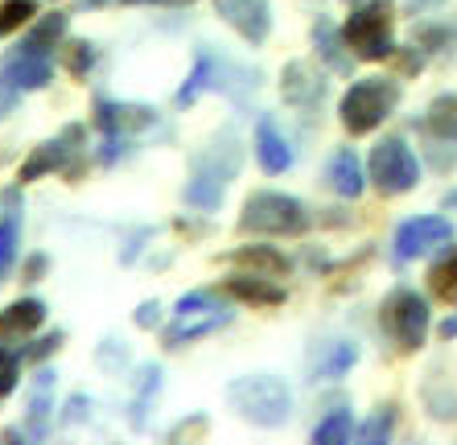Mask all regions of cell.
Listing matches in <instances>:
<instances>
[{
	"label": "cell",
	"mask_w": 457,
	"mask_h": 445,
	"mask_svg": "<svg viewBox=\"0 0 457 445\" xmlns=\"http://www.w3.org/2000/svg\"><path fill=\"white\" fill-rule=\"evenodd\" d=\"M66 33V17L62 13H46L42 21L29 29V38H25V50H37V54H50L54 46H58V38Z\"/></svg>",
	"instance_id": "24"
},
{
	"label": "cell",
	"mask_w": 457,
	"mask_h": 445,
	"mask_svg": "<svg viewBox=\"0 0 457 445\" xmlns=\"http://www.w3.org/2000/svg\"><path fill=\"white\" fill-rule=\"evenodd\" d=\"M157 392H161V367L149 363V367H140L137 400H132V429H145V408L157 400Z\"/></svg>",
	"instance_id": "25"
},
{
	"label": "cell",
	"mask_w": 457,
	"mask_h": 445,
	"mask_svg": "<svg viewBox=\"0 0 457 445\" xmlns=\"http://www.w3.org/2000/svg\"><path fill=\"white\" fill-rule=\"evenodd\" d=\"M62 63H66V71H71V79H87L91 66H96V46L91 42H71L62 50Z\"/></svg>",
	"instance_id": "30"
},
{
	"label": "cell",
	"mask_w": 457,
	"mask_h": 445,
	"mask_svg": "<svg viewBox=\"0 0 457 445\" xmlns=\"http://www.w3.org/2000/svg\"><path fill=\"white\" fill-rule=\"evenodd\" d=\"M436 4H445V0H404V9L412 13V17H416V13H428V9H436Z\"/></svg>",
	"instance_id": "36"
},
{
	"label": "cell",
	"mask_w": 457,
	"mask_h": 445,
	"mask_svg": "<svg viewBox=\"0 0 457 445\" xmlns=\"http://www.w3.org/2000/svg\"><path fill=\"white\" fill-rule=\"evenodd\" d=\"M445 202H449V206H457V190H453V194H449V198H445Z\"/></svg>",
	"instance_id": "40"
},
{
	"label": "cell",
	"mask_w": 457,
	"mask_h": 445,
	"mask_svg": "<svg viewBox=\"0 0 457 445\" xmlns=\"http://www.w3.org/2000/svg\"><path fill=\"white\" fill-rule=\"evenodd\" d=\"M383 330L395 339L400 350H416L425 347V334H428V301L416 289H395L379 309Z\"/></svg>",
	"instance_id": "7"
},
{
	"label": "cell",
	"mask_w": 457,
	"mask_h": 445,
	"mask_svg": "<svg viewBox=\"0 0 457 445\" xmlns=\"http://www.w3.org/2000/svg\"><path fill=\"white\" fill-rule=\"evenodd\" d=\"M96 124L104 128V137H124V132H145L157 124V112L145 104H112V99H96Z\"/></svg>",
	"instance_id": "11"
},
{
	"label": "cell",
	"mask_w": 457,
	"mask_h": 445,
	"mask_svg": "<svg viewBox=\"0 0 457 445\" xmlns=\"http://www.w3.org/2000/svg\"><path fill=\"white\" fill-rule=\"evenodd\" d=\"M395 104H400V83H392V79H359V83L346 87V96L338 104L342 128L351 137H367L392 116Z\"/></svg>",
	"instance_id": "2"
},
{
	"label": "cell",
	"mask_w": 457,
	"mask_h": 445,
	"mask_svg": "<svg viewBox=\"0 0 457 445\" xmlns=\"http://www.w3.org/2000/svg\"><path fill=\"white\" fill-rule=\"evenodd\" d=\"M50 388H54V371H37L33 396H29V433L33 437H46V429H50Z\"/></svg>",
	"instance_id": "20"
},
{
	"label": "cell",
	"mask_w": 457,
	"mask_h": 445,
	"mask_svg": "<svg viewBox=\"0 0 457 445\" xmlns=\"http://www.w3.org/2000/svg\"><path fill=\"white\" fill-rule=\"evenodd\" d=\"M214 13H219L244 42H252V46L268 42V29H272L268 0H214Z\"/></svg>",
	"instance_id": "10"
},
{
	"label": "cell",
	"mask_w": 457,
	"mask_h": 445,
	"mask_svg": "<svg viewBox=\"0 0 457 445\" xmlns=\"http://www.w3.org/2000/svg\"><path fill=\"white\" fill-rule=\"evenodd\" d=\"M371 181L387 198L408 194L420 181V161H416V153L400 137H387L371 148Z\"/></svg>",
	"instance_id": "8"
},
{
	"label": "cell",
	"mask_w": 457,
	"mask_h": 445,
	"mask_svg": "<svg viewBox=\"0 0 457 445\" xmlns=\"http://www.w3.org/2000/svg\"><path fill=\"white\" fill-rule=\"evenodd\" d=\"M346 50H354V58L362 63H383L395 54V38H392V4L387 0H367L362 9H354L346 17Z\"/></svg>",
	"instance_id": "4"
},
{
	"label": "cell",
	"mask_w": 457,
	"mask_h": 445,
	"mask_svg": "<svg viewBox=\"0 0 457 445\" xmlns=\"http://www.w3.org/2000/svg\"><path fill=\"white\" fill-rule=\"evenodd\" d=\"M17 186H12L9 194H4V219H0V276L12 268V260H17V239H21V206H17Z\"/></svg>",
	"instance_id": "19"
},
{
	"label": "cell",
	"mask_w": 457,
	"mask_h": 445,
	"mask_svg": "<svg viewBox=\"0 0 457 445\" xmlns=\"http://www.w3.org/2000/svg\"><path fill=\"white\" fill-rule=\"evenodd\" d=\"M359 363V347L354 342H326L313 359V380H342L346 371Z\"/></svg>",
	"instance_id": "18"
},
{
	"label": "cell",
	"mask_w": 457,
	"mask_h": 445,
	"mask_svg": "<svg viewBox=\"0 0 457 445\" xmlns=\"http://www.w3.org/2000/svg\"><path fill=\"white\" fill-rule=\"evenodd\" d=\"M157 322H161V306H157V301H145V306L137 309V326L140 330H153Z\"/></svg>",
	"instance_id": "33"
},
{
	"label": "cell",
	"mask_w": 457,
	"mask_h": 445,
	"mask_svg": "<svg viewBox=\"0 0 457 445\" xmlns=\"http://www.w3.org/2000/svg\"><path fill=\"white\" fill-rule=\"evenodd\" d=\"M181 198L190 202V206H198V211H219V206H223V178L198 170V178L186 181Z\"/></svg>",
	"instance_id": "21"
},
{
	"label": "cell",
	"mask_w": 457,
	"mask_h": 445,
	"mask_svg": "<svg viewBox=\"0 0 457 445\" xmlns=\"http://www.w3.org/2000/svg\"><path fill=\"white\" fill-rule=\"evenodd\" d=\"M428 289H433V297H441L445 306H457V248H449V252L428 268Z\"/></svg>",
	"instance_id": "22"
},
{
	"label": "cell",
	"mask_w": 457,
	"mask_h": 445,
	"mask_svg": "<svg viewBox=\"0 0 457 445\" xmlns=\"http://www.w3.org/2000/svg\"><path fill=\"white\" fill-rule=\"evenodd\" d=\"M33 17H37V4H33V0H4V4H0V33L21 29Z\"/></svg>",
	"instance_id": "29"
},
{
	"label": "cell",
	"mask_w": 457,
	"mask_h": 445,
	"mask_svg": "<svg viewBox=\"0 0 457 445\" xmlns=\"http://www.w3.org/2000/svg\"><path fill=\"white\" fill-rule=\"evenodd\" d=\"M9 363H12V355H9V350H4V347H0V371L9 367Z\"/></svg>",
	"instance_id": "39"
},
{
	"label": "cell",
	"mask_w": 457,
	"mask_h": 445,
	"mask_svg": "<svg viewBox=\"0 0 457 445\" xmlns=\"http://www.w3.org/2000/svg\"><path fill=\"white\" fill-rule=\"evenodd\" d=\"M87 413H91V400H83V396H75V400L66 404V421H83Z\"/></svg>",
	"instance_id": "35"
},
{
	"label": "cell",
	"mask_w": 457,
	"mask_h": 445,
	"mask_svg": "<svg viewBox=\"0 0 457 445\" xmlns=\"http://www.w3.org/2000/svg\"><path fill=\"white\" fill-rule=\"evenodd\" d=\"M46 322V306L37 297H21V301H12L9 309H0V339H25L33 330Z\"/></svg>",
	"instance_id": "15"
},
{
	"label": "cell",
	"mask_w": 457,
	"mask_h": 445,
	"mask_svg": "<svg viewBox=\"0 0 457 445\" xmlns=\"http://www.w3.org/2000/svg\"><path fill=\"white\" fill-rule=\"evenodd\" d=\"M392 424H395V413H392V408H379V413H375L371 416V421H367V424H362V441H387V437H392Z\"/></svg>",
	"instance_id": "31"
},
{
	"label": "cell",
	"mask_w": 457,
	"mask_h": 445,
	"mask_svg": "<svg viewBox=\"0 0 457 445\" xmlns=\"http://www.w3.org/2000/svg\"><path fill=\"white\" fill-rule=\"evenodd\" d=\"M280 96H285V104L301 107V112H313V107L321 104V96H326V83L309 71V63H288L285 66V83H280Z\"/></svg>",
	"instance_id": "14"
},
{
	"label": "cell",
	"mask_w": 457,
	"mask_h": 445,
	"mask_svg": "<svg viewBox=\"0 0 457 445\" xmlns=\"http://www.w3.org/2000/svg\"><path fill=\"white\" fill-rule=\"evenodd\" d=\"M214 74H219V71H214V58H211L206 50H198V63H194V74L186 79V87L178 91V107H190L194 99H198V96L206 91V87H211Z\"/></svg>",
	"instance_id": "26"
},
{
	"label": "cell",
	"mask_w": 457,
	"mask_h": 445,
	"mask_svg": "<svg viewBox=\"0 0 457 445\" xmlns=\"http://www.w3.org/2000/svg\"><path fill=\"white\" fill-rule=\"evenodd\" d=\"M62 339H66L62 330H54L50 339H42V342H33V347H29V350H25V359H46V355H50V350H58V347H62Z\"/></svg>",
	"instance_id": "32"
},
{
	"label": "cell",
	"mask_w": 457,
	"mask_h": 445,
	"mask_svg": "<svg viewBox=\"0 0 457 445\" xmlns=\"http://www.w3.org/2000/svg\"><path fill=\"white\" fill-rule=\"evenodd\" d=\"M313 42H318V54L334 66V71H351V58L342 54L346 38L338 42V33H334V25H330V21H318V25H313Z\"/></svg>",
	"instance_id": "27"
},
{
	"label": "cell",
	"mask_w": 457,
	"mask_h": 445,
	"mask_svg": "<svg viewBox=\"0 0 457 445\" xmlns=\"http://www.w3.org/2000/svg\"><path fill=\"white\" fill-rule=\"evenodd\" d=\"M83 124H66L62 137L54 140H42V145L29 153V161H25L21 170H17V186H25V181H37L46 178V173L62 170L66 178L75 181L79 173H83Z\"/></svg>",
	"instance_id": "5"
},
{
	"label": "cell",
	"mask_w": 457,
	"mask_h": 445,
	"mask_svg": "<svg viewBox=\"0 0 457 445\" xmlns=\"http://www.w3.org/2000/svg\"><path fill=\"white\" fill-rule=\"evenodd\" d=\"M104 4H128V0H79V9H104Z\"/></svg>",
	"instance_id": "38"
},
{
	"label": "cell",
	"mask_w": 457,
	"mask_h": 445,
	"mask_svg": "<svg viewBox=\"0 0 457 445\" xmlns=\"http://www.w3.org/2000/svg\"><path fill=\"white\" fill-rule=\"evenodd\" d=\"M235 268H244V273H264V276H285L288 273V260L277 252V248H264V244H252V248H235L227 256Z\"/></svg>",
	"instance_id": "17"
},
{
	"label": "cell",
	"mask_w": 457,
	"mask_h": 445,
	"mask_svg": "<svg viewBox=\"0 0 457 445\" xmlns=\"http://www.w3.org/2000/svg\"><path fill=\"white\" fill-rule=\"evenodd\" d=\"M223 293H231L235 301L244 306H260V309H272L285 301V289L277 285V276H264V273H235L223 281Z\"/></svg>",
	"instance_id": "12"
},
{
	"label": "cell",
	"mask_w": 457,
	"mask_h": 445,
	"mask_svg": "<svg viewBox=\"0 0 457 445\" xmlns=\"http://www.w3.org/2000/svg\"><path fill=\"white\" fill-rule=\"evenodd\" d=\"M128 4H165V9H186L194 0H128Z\"/></svg>",
	"instance_id": "37"
},
{
	"label": "cell",
	"mask_w": 457,
	"mask_h": 445,
	"mask_svg": "<svg viewBox=\"0 0 457 445\" xmlns=\"http://www.w3.org/2000/svg\"><path fill=\"white\" fill-rule=\"evenodd\" d=\"M42 273H46V256H29L21 268V281H37Z\"/></svg>",
	"instance_id": "34"
},
{
	"label": "cell",
	"mask_w": 457,
	"mask_h": 445,
	"mask_svg": "<svg viewBox=\"0 0 457 445\" xmlns=\"http://www.w3.org/2000/svg\"><path fill=\"white\" fill-rule=\"evenodd\" d=\"M239 231L244 235H301V231H309V211L297 198H288V194L260 190L244 202Z\"/></svg>",
	"instance_id": "3"
},
{
	"label": "cell",
	"mask_w": 457,
	"mask_h": 445,
	"mask_svg": "<svg viewBox=\"0 0 457 445\" xmlns=\"http://www.w3.org/2000/svg\"><path fill=\"white\" fill-rule=\"evenodd\" d=\"M326 178H330L334 194H342V198H359L362 186H367V178H362V161H359L354 148H338V153H334Z\"/></svg>",
	"instance_id": "16"
},
{
	"label": "cell",
	"mask_w": 457,
	"mask_h": 445,
	"mask_svg": "<svg viewBox=\"0 0 457 445\" xmlns=\"http://www.w3.org/2000/svg\"><path fill=\"white\" fill-rule=\"evenodd\" d=\"M223 326H231V309L219 306L211 293H186L178 301L173 326L165 330V347L181 350V347H190V342L206 339V334H214V330H223Z\"/></svg>",
	"instance_id": "6"
},
{
	"label": "cell",
	"mask_w": 457,
	"mask_h": 445,
	"mask_svg": "<svg viewBox=\"0 0 457 445\" xmlns=\"http://www.w3.org/2000/svg\"><path fill=\"white\" fill-rule=\"evenodd\" d=\"M425 124H428V132H436L441 140H457V91L436 96L433 104H428Z\"/></svg>",
	"instance_id": "23"
},
{
	"label": "cell",
	"mask_w": 457,
	"mask_h": 445,
	"mask_svg": "<svg viewBox=\"0 0 457 445\" xmlns=\"http://www.w3.org/2000/svg\"><path fill=\"white\" fill-rule=\"evenodd\" d=\"M255 161H260V170L268 178L293 170V148L280 137V128L272 124V116H260V124H255Z\"/></svg>",
	"instance_id": "13"
},
{
	"label": "cell",
	"mask_w": 457,
	"mask_h": 445,
	"mask_svg": "<svg viewBox=\"0 0 457 445\" xmlns=\"http://www.w3.org/2000/svg\"><path fill=\"white\" fill-rule=\"evenodd\" d=\"M453 239V222L441 214H416L395 231V260H416V256L433 252V248Z\"/></svg>",
	"instance_id": "9"
},
{
	"label": "cell",
	"mask_w": 457,
	"mask_h": 445,
	"mask_svg": "<svg viewBox=\"0 0 457 445\" xmlns=\"http://www.w3.org/2000/svg\"><path fill=\"white\" fill-rule=\"evenodd\" d=\"M351 433H354V416L346 413V408H338V413H330L326 421L313 424V441L318 445H338V441H346Z\"/></svg>",
	"instance_id": "28"
},
{
	"label": "cell",
	"mask_w": 457,
	"mask_h": 445,
	"mask_svg": "<svg viewBox=\"0 0 457 445\" xmlns=\"http://www.w3.org/2000/svg\"><path fill=\"white\" fill-rule=\"evenodd\" d=\"M227 404L244 421L260 424V429H280L293 413V396L277 375H244V380L227 383Z\"/></svg>",
	"instance_id": "1"
}]
</instances>
